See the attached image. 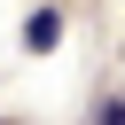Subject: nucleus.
<instances>
[{
	"mask_svg": "<svg viewBox=\"0 0 125 125\" xmlns=\"http://www.w3.org/2000/svg\"><path fill=\"white\" fill-rule=\"evenodd\" d=\"M102 125H125V102H109V109H102Z\"/></svg>",
	"mask_w": 125,
	"mask_h": 125,
	"instance_id": "obj_2",
	"label": "nucleus"
},
{
	"mask_svg": "<svg viewBox=\"0 0 125 125\" xmlns=\"http://www.w3.org/2000/svg\"><path fill=\"white\" fill-rule=\"evenodd\" d=\"M55 39H62V16H55V8H39V16L23 23V47H31V55H47Z\"/></svg>",
	"mask_w": 125,
	"mask_h": 125,
	"instance_id": "obj_1",
	"label": "nucleus"
}]
</instances>
